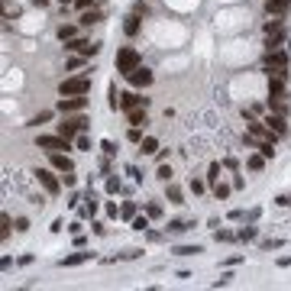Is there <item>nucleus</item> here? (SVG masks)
I'll use <instances>...</instances> for the list:
<instances>
[{
  "label": "nucleus",
  "mask_w": 291,
  "mask_h": 291,
  "mask_svg": "<svg viewBox=\"0 0 291 291\" xmlns=\"http://www.w3.org/2000/svg\"><path fill=\"white\" fill-rule=\"evenodd\" d=\"M85 130H87V116H85V110H81V114H68L65 120L58 123V126H55V133H61V136L71 139V143H75V139L81 136Z\"/></svg>",
  "instance_id": "f257e3e1"
},
{
  "label": "nucleus",
  "mask_w": 291,
  "mask_h": 291,
  "mask_svg": "<svg viewBox=\"0 0 291 291\" xmlns=\"http://www.w3.org/2000/svg\"><path fill=\"white\" fill-rule=\"evenodd\" d=\"M114 65H116V71H120L123 78H130L133 71L143 65V58H139V52H136L133 46H123L120 52H116V61H114Z\"/></svg>",
  "instance_id": "f03ea898"
},
{
  "label": "nucleus",
  "mask_w": 291,
  "mask_h": 291,
  "mask_svg": "<svg viewBox=\"0 0 291 291\" xmlns=\"http://www.w3.org/2000/svg\"><path fill=\"white\" fill-rule=\"evenodd\" d=\"M71 94H91V78L87 75L65 78V81L58 85V97H71Z\"/></svg>",
  "instance_id": "7ed1b4c3"
},
{
  "label": "nucleus",
  "mask_w": 291,
  "mask_h": 291,
  "mask_svg": "<svg viewBox=\"0 0 291 291\" xmlns=\"http://www.w3.org/2000/svg\"><path fill=\"white\" fill-rule=\"evenodd\" d=\"M68 143H71V139H65L61 133H39V136H36V146L42 149V152H65Z\"/></svg>",
  "instance_id": "20e7f679"
},
{
  "label": "nucleus",
  "mask_w": 291,
  "mask_h": 291,
  "mask_svg": "<svg viewBox=\"0 0 291 291\" xmlns=\"http://www.w3.org/2000/svg\"><path fill=\"white\" fill-rule=\"evenodd\" d=\"M58 110L61 116H68V114H81V110H87V97L85 94H71V97H58Z\"/></svg>",
  "instance_id": "39448f33"
},
{
  "label": "nucleus",
  "mask_w": 291,
  "mask_h": 291,
  "mask_svg": "<svg viewBox=\"0 0 291 291\" xmlns=\"http://www.w3.org/2000/svg\"><path fill=\"white\" fill-rule=\"evenodd\" d=\"M36 181L42 184V188H46V194H52V198L61 191V181L55 178V172H49V169H36Z\"/></svg>",
  "instance_id": "423d86ee"
},
{
  "label": "nucleus",
  "mask_w": 291,
  "mask_h": 291,
  "mask_svg": "<svg viewBox=\"0 0 291 291\" xmlns=\"http://www.w3.org/2000/svg\"><path fill=\"white\" fill-rule=\"evenodd\" d=\"M262 123H265L268 130L275 133V136H288V120H285V114H275V110H268V114L262 116Z\"/></svg>",
  "instance_id": "0eeeda50"
},
{
  "label": "nucleus",
  "mask_w": 291,
  "mask_h": 291,
  "mask_svg": "<svg viewBox=\"0 0 291 291\" xmlns=\"http://www.w3.org/2000/svg\"><path fill=\"white\" fill-rule=\"evenodd\" d=\"M68 49L78 52V55H85V58H94V55L100 52L97 42H87V39H68Z\"/></svg>",
  "instance_id": "6e6552de"
},
{
  "label": "nucleus",
  "mask_w": 291,
  "mask_h": 291,
  "mask_svg": "<svg viewBox=\"0 0 291 291\" xmlns=\"http://www.w3.org/2000/svg\"><path fill=\"white\" fill-rule=\"evenodd\" d=\"M126 81H130L133 87H149V85H152V71L146 68V65H139V68L133 71V75L126 78Z\"/></svg>",
  "instance_id": "1a4fd4ad"
},
{
  "label": "nucleus",
  "mask_w": 291,
  "mask_h": 291,
  "mask_svg": "<svg viewBox=\"0 0 291 291\" xmlns=\"http://www.w3.org/2000/svg\"><path fill=\"white\" fill-rule=\"evenodd\" d=\"M49 162H52L55 172H75V162H71L65 152H49Z\"/></svg>",
  "instance_id": "9d476101"
},
{
  "label": "nucleus",
  "mask_w": 291,
  "mask_h": 291,
  "mask_svg": "<svg viewBox=\"0 0 291 291\" xmlns=\"http://www.w3.org/2000/svg\"><path fill=\"white\" fill-rule=\"evenodd\" d=\"M91 259H94V253L81 249V253H71V256H65V259H58V265L61 268H71V265H81V262H91Z\"/></svg>",
  "instance_id": "9b49d317"
},
{
  "label": "nucleus",
  "mask_w": 291,
  "mask_h": 291,
  "mask_svg": "<svg viewBox=\"0 0 291 291\" xmlns=\"http://www.w3.org/2000/svg\"><path fill=\"white\" fill-rule=\"evenodd\" d=\"M291 7V0H265V13L268 16H285Z\"/></svg>",
  "instance_id": "f8f14e48"
},
{
  "label": "nucleus",
  "mask_w": 291,
  "mask_h": 291,
  "mask_svg": "<svg viewBox=\"0 0 291 291\" xmlns=\"http://www.w3.org/2000/svg\"><path fill=\"white\" fill-rule=\"evenodd\" d=\"M146 110H149V107H133V110H126V120H130V126H146V123H149Z\"/></svg>",
  "instance_id": "ddd939ff"
},
{
  "label": "nucleus",
  "mask_w": 291,
  "mask_h": 291,
  "mask_svg": "<svg viewBox=\"0 0 291 291\" xmlns=\"http://www.w3.org/2000/svg\"><path fill=\"white\" fill-rule=\"evenodd\" d=\"M139 20H143V13H136V10H133V13L130 16H126V23H123V32H126V36H136V32H139Z\"/></svg>",
  "instance_id": "4468645a"
},
{
  "label": "nucleus",
  "mask_w": 291,
  "mask_h": 291,
  "mask_svg": "<svg viewBox=\"0 0 291 291\" xmlns=\"http://www.w3.org/2000/svg\"><path fill=\"white\" fill-rule=\"evenodd\" d=\"M165 201H169V204H184L181 188H178V184H172V181H165Z\"/></svg>",
  "instance_id": "2eb2a0df"
},
{
  "label": "nucleus",
  "mask_w": 291,
  "mask_h": 291,
  "mask_svg": "<svg viewBox=\"0 0 291 291\" xmlns=\"http://www.w3.org/2000/svg\"><path fill=\"white\" fill-rule=\"evenodd\" d=\"M268 110H275V114H285V116H288V97H285V94L268 97Z\"/></svg>",
  "instance_id": "dca6fc26"
},
{
  "label": "nucleus",
  "mask_w": 291,
  "mask_h": 291,
  "mask_svg": "<svg viewBox=\"0 0 291 291\" xmlns=\"http://www.w3.org/2000/svg\"><path fill=\"white\" fill-rule=\"evenodd\" d=\"M139 152H143V155H155V152H159V139H155V136H143Z\"/></svg>",
  "instance_id": "f3484780"
},
{
  "label": "nucleus",
  "mask_w": 291,
  "mask_h": 291,
  "mask_svg": "<svg viewBox=\"0 0 291 291\" xmlns=\"http://www.w3.org/2000/svg\"><path fill=\"white\" fill-rule=\"evenodd\" d=\"M184 230H191V223H184V220H169V227H165V233H169V236H181Z\"/></svg>",
  "instance_id": "a211bd4d"
},
{
  "label": "nucleus",
  "mask_w": 291,
  "mask_h": 291,
  "mask_svg": "<svg viewBox=\"0 0 291 291\" xmlns=\"http://www.w3.org/2000/svg\"><path fill=\"white\" fill-rule=\"evenodd\" d=\"M78 23H81V26H94V23H100V10H97V7H94V10H85Z\"/></svg>",
  "instance_id": "6ab92c4d"
},
{
  "label": "nucleus",
  "mask_w": 291,
  "mask_h": 291,
  "mask_svg": "<svg viewBox=\"0 0 291 291\" xmlns=\"http://www.w3.org/2000/svg\"><path fill=\"white\" fill-rule=\"evenodd\" d=\"M233 191H236V188H233V184H220V181L214 184V198H217V201H227V198H230Z\"/></svg>",
  "instance_id": "aec40b11"
},
{
  "label": "nucleus",
  "mask_w": 291,
  "mask_h": 291,
  "mask_svg": "<svg viewBox=\"0 0 291 291\" xmlns=\"http://www.w3.org/2000/svg\"><path fill=\"white\" fill-rule=\"evenodd\" d=\"M198 253H204L198 243L194 246H175V249H172V256H198Z\"/></svg>",
  "instance_id": "412c9836"
},
{
  "label": "nucleus",
  "mask_w": 291,
  "mask_h": 291,
  "mask_svg": "<svg viewBox=\"0 0 291 291\" xmlns=\"http://www.w3.org/2000/svg\"><path fill=\"white\" fill-rule=\"evenodd\" d=\"M236 236H239V243H253V239L259 236V227H243Z\"/></svg>",
  "instance_id": "4be33fe9"
},
{
  "label": "nucleus",
  "mask_w": 291,
  "mask_h": 291,
  "mask_svg": "<svg viewBox=\"0 0 291 291\" xmlns=\"http://www.w3.org/2000/svg\"><path fill=\"white\" fill-rule=\"evenodd\" d=\"M146 214H149V217H152V220H159V217H162V204H159V201H146Z\"/></svg>",
  "instance_id": "5701e85b"
},
{
  "label": "nucleus",
  "mask_w": 291,
  "mask_h": 291,
  "mask_svg": "<svg viewBox=\"0 0 291 291\" xmlns=\"http://www.w3.org/2000/svg\"><path fill=\"white\" fill-rule=\"evenodd\" d=\"M75 32H78V29H75L71 23H61V26H58V39H61V42H68V39H75Z\"/></svg>",
  "instance_id": "b1692460"
},
{
  "label": "nucleus",
  "mask_w": 291,
  "mask_h": 291,
  "mask_svg": "<svg viewBox=\"0 0 291 291\" xmlns=\"http://www.w3.org/2000/svg\"><path fill=\"white\" fill-rule=\"evenodd\" d=\"M246 165H249V169H253V172H259V169H265V155H249V159H246Z\"/></svg>",
  "instance_id": "393cba45"
},
{
  "label": "nucleus",
  "mask_w": 291,
  "mask_h": 291,
  "mask_svg": "<svg viewBox=\"0 0 291 291\" xmlns=\"http://www.w3.org/2000/svg\"><path fill=\"white\" fill-rule=\"evenodd\" d=\"M49 120H52V110H42V114H36L26 126H42V123H49Z\"/></svg>",
  "instance_id": "a878e982"
},
{
  "label": "nucleus",
  "mask_w": 291,
  "mask_h": 291,
  "mask_svg": "<svg viewBox=\"0 0 291 291\" xmlns=\"http://www.w3.org/2000/svg\"><path fill=\"white\" fill-rule=\"evenodd\" d=\"M104 191H107V194H116V191H123L120 178H116V175H110V178H107V184H104Z\"/></svg>",
  "instance_id": "bb28decb"
},
{
  "label": "nucleus",
  "mask_w": 291,
  "mask_h": 291,
  "mask_svg": "<svg viewBox=\"0 0 291 291\" xmlns=\"http://www.w3.org/2000/svg\"><path fill=\"white\" fill-rule=\"evenodd\" d=\"M149 220H152V217H149V214H146V217H133V230L146 233V230H149Z\"/></svg>",
  "instance_id": "cd10ccee"
},
{
  "label": "nucleus",
  "mask_w": 291,
  "mask_h": 291,
  "mask_svg": "<svg viewBox=\"0 0 291 291\" xmlns=\"http://www.w3.org/2000/svg\"><path fill=\"white\" fill-rule=\"evenodd\" d=\"M94 214H97V201H94L91 194H87V204L81 207V217H94Z\"/></svg>",
  "instance_id": "c85d7f7f"
},
{
  "label": "nucleus",
  "mask_w": 291,
  "mask_h": 291,
  "mask_svg": "<svg viewBox=\"0 0 291 291\" xmlns=\"http://www.w3.org/2000/svg\"><path fill=\"white\" fill-rule=\"evenodd\" d=\"M155 178H159V181H172V169L165 165V162H159V169H155Z\"/></svg>",
  "instance_id": "c756f323"
},
{
  "label": "nucleus",
  "mask_w": 291,
  "mask_h": 291,
  "mask_svg": "<svg viewBox=\"0 0 291 291\" xmlns=\"http://www.w3.org/2000/svg\"><path fill=\"white\" fill-rule=\"evenodd\" d=\"M120 217H123V220H133V217H136V204H133V201H130V204H123L120 207Z\"/></svg>",
  "instance_id": "7c9ffc66"
},
{
  "label": "nucleus",
  "mask_w": 291,
  "mask_h": 291,
  "mask_svg": "<svg viewBox=\"0 0 291 291\" xmlns=\"http://www.w3.org/2000/svg\"><path fill=\"white\" fill-rule=\"evenodd\" d=\"M100 152L107 155V159H110V155H116V143H114V139H104V143H100Z\"/></svg>",
  "instance_id": "2f4dec72"
},
{
  "label": "nucleus",
  "mask_w": 291,
  "mask_h": 291,
  "mask_svg": "<svg viewBox=\"0 0 291 291\" xmlns=\"http://www.w3.org/2000/svg\"><path fill=\"white\" fill-rule=\"evenodd\" d=\"M233 239H239L236 233H230V230H220V227H217V243H233Z\"/></svg>",
  "instance_id": "473e14b6"
},
{
  "label": "nucleus",
  "mask_w": 291,
  "mask_h": 291,
  "mask_svg": "<svg viewBox=\"0 0 291 291\" xmlns=\"http://www.w3.org/2000/svg\"><path fill=\"white\" fill-rule=\"evenodd\" d=\"M126 139H130V143H143V126H130V133H126Z\"/></svg>",
  "instance_id": "72a5a7b5"
},
{
  "label": "nucleus",
  "mask_w": 291,
  "mask_h": 291,
  "mask_svg": "<svg viewBox=\"0 0 291 291\" xmlns=\"http://www.w3.org/2000/svg\"><path fill=\"white\" fill-rule=\"evenodd\" d=\"M285 246V239H262V249L265 253H272V249H282Z\"/></svg>",
  "instance_id": "f704fd0d"
},
{
  "label": "nucleus",
  "mask_w": 291,
  "mask_h": 291,
  "mask_svg": "<svg viewBox=\"0 0 291 291\" xmlns=\"http://www.w3.org/2000/svg\"><path fill=\"white\" fill-rule=\"evenodd\" d=\"M207 181H210V184H217V181H220V165H217V162L210 165V169H207Z\"/></svg>",
  "instance_id": "c9c22d12"
},
{
  "label": "nucleus",
  "mask_w": 291,
  "mask_h": 291,
  "mask_svg": "<svg viewBox=\"0 0 291 291\" xmlns=\"http://www.w3.org/2000/svg\"><path fill=\"white\" fill-rule=\"evenodd\" d=\"M10 227H13V223H10V217L3 214V217H0V236H3V239L10 236Z\"/></svg>",
  "instance_id": "e433bc0d"
},
{
  "label": "nucleus",
  "mask_w": 291,
  "mask_h": 291,
  "mask_svg": "<svg viewBox=\"0 0 291 291\" xmlns=\"http://www.w3.org/2000/svg\"><path fill=\"white\" fill-rule=\"evenodd\" d=\"M13 230L16 233H26V230H29V220H26V217H16V220H13Z\"/></svg>",
  "instance_id": "4c0bfd02"
},
{
  "label": "nucleus",
  "mask_w": 291,
  "mask_h": 291,
  "mask_svg": "<svg viewBox=\"0 0 291 291\" xmlns=\"http://www.w3.org/2000/svg\"><path fill=\"white\" fill-rule=\"evenodd\" d=\"M75 146H78V149H85V152H87V149H91V139H87L85 133H81V136L75 139Z\"/></svg>",
  "instance_id": "58836bf2"
},
{
  "label": "nucleus",
  "mask_w": 291,
  "mask_h": 291,
  "mask_svg": "<svg viewBox=\"0 0 291 291\" xmlns=\"http://www.w3.org/2000/svg\"><path fill=\"white\" fill-rule=\"evenodd\" d=\"M230 278H233V272H223V275L214 282V288H223V285H230Z\"/></svg>",
  "instance_id": "ea45409f"
},
{
  "label": "nucleus",
  "mask_w": 291,
  "mask_h": 291,
  "mask_svg": "<svg viewBox=\"0 0 291 291\" xmlns=\"http://www.w3.org/2000/svg\"><path fill=\"white\" fill-rule=\"evenodd\" d=\"M259 214H262L259 207H253V210H246V217H243V220H246V223H253V220H259Z\"/></svg>",
  "instance_id": "a19ab883"
},
{
  "label": "nucleus",
  "mask_w": 291,
  "mask_h": 291,
  "mask_svg": "<svg viewBox=\"0 0 291 291\" xmlns=\"http://www.w3.org/2000/svg\"><path fill=\"white\" fill-rule=\"evenodd\" d=\"M126 175H133V181H143V172H139L136 165H126Z\"/></svg>",
  "instance_id": "79ce46f5"
},
{
  "label": "nucleus",
  "mask_w": 291,
  "mask_h": 291,
  "mask_svg": "<svg viewBox=\"0 0 291 291\" xmlns=\"http://www.w3.org/2000/svg\"><path fill=\"white\" fill-rule=\"evenodd\" d=\"M75 7H78V10H81V13H85V10H94V0H78Z\"/></svg>",
  "instance_id": "37998d69"
},
{
  "label": "nucleus",
  "mask_w": 291,
  "mask_h": 291,
  "mask_svg": "<svg viewBox=\"0 0 291 291\" xmlns=\"http://www.w3.org/2000/svg\"><path fill=\"white\" fill-rule=\"evenodd\" d=\"M61 181H65V184H68V188H71V184H75L78 178H75V172H61Z\"/></svg>",
  "instance_id": "c03bdc74"
},
{
  "label": "nucleus",
  "mask_w": 291,
  "mask_h": 291,
  "mask_svg": "<svg viewBox=\"0 0 291 291\" xmlns=\"http://www.w3.org/2000/svg\"><path fill=\"white\" fill-rule=\"evenodd\" d=\"M204 188H207L204 181H198V178H191V191H194V194H201V191H204Z\"/></svg>",
  "instance_id": "a18cd8bd"
},
{
  "label": "nucleus",
  "mask_w": 291,
  "mask_h": 291,
  "mask_svg": "<svg viewBox=\"0 0 291 291\" xmlns=\"http://www.w3.org/2000/svg\"><path fill=\"white\" fill-rule=\"evenodd\" d=\"M146 239H149V243H159L162 233H159V230H146Z\"/></svg>",
  "instance_id": "49530a36"
},
{
  "label": "nucleus",
  "mask_w": 291,
  "mask_h": 291,
  "mask_svg": "<svg viewBox=\"0 0 291 291\" xmlns=\"http://www.w3.org/2000/svg\"><path fill=\"white\" fill-rule=\"evenodd\" d=\"M81 58H85V55L75 52V58H68V68H81Z\"/></svg>",
  "instance_id": "de8ad7c7"
},
{
  "label": "nucleus",
  "mask_w": 291,
  "mask_h": 291,
  "mask_svg": "<svg viewBox=\"0 0 291 291\" xmlns=\"http://www.w3.org/2000/svg\"><path fill=\"white\" fill-rule=\"evenodd\" d=\"M91 230H94V233H97V236H104V233H107V227H104V223H100V220H97V223H94V227H91Z\"/></svg>",
  "instance_id": "09e8293b"
},
{
  "label": "nucleus",
  "mask_w": 291,
  "mask_h": 291,
  "mask_svg": "<svg viewBox=\"0 0 291 291\" xmlns=\"http://www.w3.org/2000/svg\"><path fill=\"white\" fill-rule=\"evenodd\" d=\"M133 10H136V13H143V16H146V13H149V7H146L143 0H139V3H133Z\"/></svg>",
  "instance_id": "8fccbe9b"
},
{
  "label": "nucleus",
  "mask_w": 291,
  "mask_h": 291,
  "mask_svg": "<svg viewBox=\"0 0 291 291\" xmlns=\"http://www.w3.org/2000/svg\"><path fill=\"white\" fill-rule=\"evenodd\" d=\"M275 204H282V207H291V194H282V198H278Z\"/></svg>",
  "instance_id": "3c124183"
},
{
  "label": "nucleus",
  "mask_w": 291,
  "mask_h": 291,
  "mask_svg": "<svg viewBox=\"0 0 291 291\" xmlns=\"http://www.w3.org/2000/svg\"><path fill=\"white\" fill-rule=\"evenodd\" d=\"M278 265H282V268H288V265H291V256H282V259H278Z\"/></svg>",
  "instance_id": "603ef678"
}]
</instances>
